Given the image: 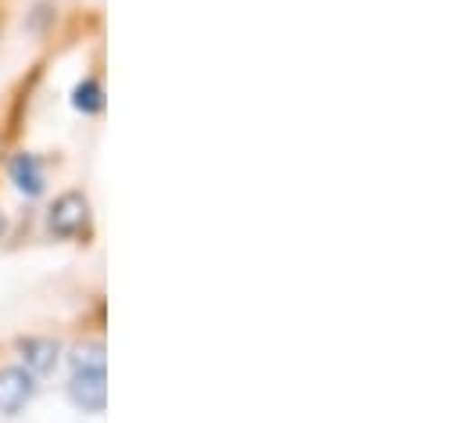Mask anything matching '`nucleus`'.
Wrapping results in <instances>:
<instances>
[{"instance_id":"6e6552de","label":"nucleus","mask_w":462,"mask_h":423,"mask_svg":"<svg viewBox=\"0 0 462 423\" xmlns=\"http://www.w3.org/2000/svg\"><path fill=\"white\" fill-rule=\"evenodd\" d=\"M0 230H4V219H0Z\"/></svg>"},{"instance_id":"f257e3e1","label":"nucleus","mask_w":462,"mask_h":423,"mask_svg":"<svg viewBox=\"0 0 462 423\" xmlns=\"http://www.w3.org/2000/svg\"><path fill=\"white\" fill-rule=\"evenodd\" d=\"M36 391V377L25 366H4L0 370V413L14 417Z\"/></svg>"},{"instance_id":"20e7f679","label":"nucleus","mask_w":462,"mask_h":423,"mask_svg":"<svg viewBox=\"0 0 462 423\" xmlns=\"http://www.w3.org/2000/svg\"><path fill=\"white\" fill-rule=\"evenodd\" d=\"M22 348V359H25V370L32 373V377H47L54 366H58V344L54 341H47V337H29V341H22L18 344Z\"/></svg>"},{"instance_id":"0eeeda50","label":"nucleus","mask_w":462,"mask_h":423,"mask_svg":"<svg viewBox=\"0 0 462 423\" xmlns=\"http://www.w3.org/2000/svg\"><path fill=\"white\" fill-rule=\"evenodd\" d=\"M72 105L79 108V111H101V87L94 83V80H87V83H79L76 90H72Z\"/></svg>"},{"instance_id":"423d86ee","label":"nucleus","mask_w":462,"mask_h":423,"mask_svg":"<svg viewBox=\"0 0 462 423\" xmlns=\"http://www.w3.org/2000/svg\"><path fill=\"white\" fill-rule=\"evenodd\" d=\"M72 370L76 373H108L105 370V348L101 344H79L72 352Z\"/></svg>"},{"instance_id":"39448f33","label":"nucleus","mask_w":462,"mask_h":423,"mask_svg":"<svg viewBox=\"0 0 462 423\" xmlns=\"http://www.w3.org/2000/svg\"><path fill=\"white\" fill-rule=\"evenodd\" d=\"M11 180H14V187L22 191V194H29V198H36V194H43V165H40V158L36 155H14L11 158Z\"/></svg>"},{"instance_id":"7ed1b4c3","label":"nucleus","mask_w":462,"mask_h":423,"mask_svg":"<svg viewBox=\"0 0 462 423\" xmlns=\"http://www.w3.org/2000/svg\"><path fill=\"white\" fill-rule=\"evenodd\" d=\"M69 399L83 413H105V406H108V373H72Z\"/></svg>"},{"instance_id":"f03ea898","label":"nucleus","mask_w":462,"mask_h":423,"mask_svg":"<svg viewBox=\"0 0 462 423\" xmlns=\"http://www.w3.org/2000/svg\"><path fill=\"white\" fill-rule=\"evenodd\" d=\"M87 219H90V205H87L83 194H61V198L54 202L47 222H51V230H54L58 237H76V233L87 230Z\"/></svg>"}]
</instances>
